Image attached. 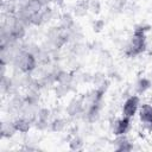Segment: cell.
Returning a JSON list of instances; mask_svg holds the SVG:
<instances>
[{"instance_id": "cell-8", "label": "cell", "mask_w": 152, "mask_h": 152, "mask_svg": "<svg viewBox=\"0 0 152 152\" xmlns=\"http://www.w3.org/2000/svg\"><path fill=\"white\" fill-rule=\"evenodd\" d=\"M103 27H104V21H103V20H101V19L96 20V21L94 23V25H93V28H94V31H95V32H100Z\"/></svg>"}, {"instance_id": "cell-5", "label": "cell", "mask_w": 152, "mask_h": 152, "mask_svg": "<svg viewBox=\"0 0 152 152\" xmlns=\"http://www.w3.org/2000/svg\"><path fill=\"white\" fill-rule=\"evenodd\" d=\"M139 118L144 124H152V106L148 103L141 104L139 108Z\"/></svg>"}, {"instance_id": "cell-7", "label": "cell", "mask_w": 152, "mask_h": 152, "mask_svg": "<svg viewBox=\"0 0 152 152\" xmlns=\"http://www.w3.org/2000/svg\"><path fill=\"white\" fill-rule=\"evenodd\" d=\"M150 87H151L150 80H147V78H140L138 81V83H137V91L140 93V94L141 93H145Z\"/></svg>"}, {"instance_id": "cell-2", "label": "cell", "mask_w": 152, "mask_h": 152, "mask_svg": "<svg viewBox=\"0 0 152 152\" xmlns=\"http://www.w3.org/2000/svg\"><path fill=\"white\" fill-rule=\"evenodd\" d=\"M139 104H140V100H139V97L137 95L129 96L124 102V106H122V114H124V116H128V118L134 116L135 113L139 109Z\"/></svg>"}, {"instance_id": "cell-11", "label": "cell", "mask_w": 152, "mask_h": 152, "mask_svg": "<svg viewBox=\"0 0 152 152\" xmlns=\"http://www.w3.org/2000/svg\"><path fill=\"white\" fill-rule=\"evenodd\" d=\"M81 146H82V142H81V140L77 139V138H75V139L71 140V142H70V147H71L72 150H78Z\"/></svg>"}, {"instance_id": "cell-3", "label": "cell", "mask_w": 152, "mask_h": 152, "mask_svg": "<svg viewBox=\"0 0 152 152\" xmlns=\"http://www.w3.org/2000/svg\"><path fill=\"white\" fill-rule=\"evenodd\" d=\"M18 66L21 71L28 72L36 68V58L30 52H23L18 58Z\"/></svg>"}, {"instance_id": "cell-1", "label": "cell", "mask_w": 152, "mask_h": 152, "mask_svg": "<svg viewBox=\"0 0 152 152\" xmlns=\"http://www.w3.org/2000/svg\"><path fill=\"white\" fill-rule=\"evenodd\" d=\"M146 48V40H145V30L141 27H137L134 31L133 37L127 44L126 48V55L129 57H134L140 55L145 51Z\"/></svg>"}, {"instance_id": "cell-9", "label": "cell", "mask_w": 152, "mask_h": 152, "mask_svg": "<svg viewBox=\"0 0 152 152\" xmlns=\"http://www.w3.org/2000/svg\"><path fill=\"white\" fill-rule=\"evenodd\" d=\"M133 147H132V145L128 142V141H126V142H124V144H121V145H119L118 147H116V150L118 151H131Z\"/></svg>"}, {"instance_id": "cell-6", "label": "cell", "mask_w": 152, "mask_h": 152, "mask_svg": "<svg viewBox=\"0 0 152 152\" xmlns=\"http://www.w3.org/2000/svg\"><path fill=\"white\" fill-rule=\"evenodd\" d=\"M13 126H14V128H15L17 132L26 133V132H28V129H30V121L26 120V119L20 118V119H17V120L13 122Z\"/></svg>"}, {"instance_id": "cell-10", "label": "cell", "mask_w": 152, "mask_h": 152, "mask_svg": "<svg viewBox=\"0 0 152 152\" xmlns=\"http://www.w3.org/2000/svg\"><path fill=\"white\" fill-rule=\"evenodd\" d=\"M63 127H64V124H63L62 120H55L53 124H52V129L53 131H61Z\"/></svg>"}, {"instance_id": "cell-4", "label": "cell", "mask_w": 152, "mask_h": 152, "mask_svg": "<svg viewBox=\"0 0 152 152\" xmlns=\"http://www.w3.org/2000/svg\"><path fill=\"white\" fill-rule=\"evenodd\" d=\"M131 125V118L128 116H122L121 119H118L114 122V127H113V134L114 135H121L125 134Z\"/></svg>"}]
</instances>
